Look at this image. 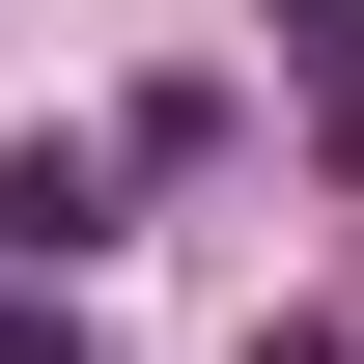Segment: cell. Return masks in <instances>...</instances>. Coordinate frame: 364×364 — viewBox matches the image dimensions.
<instances>
[{
  "instance_id": "obj_1",
  "label": "cell",
  "mask_w": 364,
  "mask_h": 364,
  "mask_svg": "<svg viewBox=\"0 0 364 364\" xmlns=\"http://www.w3.org/2000/svg\"><path fill=\"white\" fill-rule=\"evenodd\" d=\"M280 85H309V168L364 196V0H280Z\"/></svg>"
},
{
  "instance_id": "obj_3",
  "label": "cell",
  "mask_w": 364,
  "mask_h": 364,
  "mask_svg": "<svg viewBox=\"0 0 364 364\" xmlns=\"http://www.w3.org/2000/svg\"><path fill=\"white\" fill-rule=\"evenodd\" d=\"M252 364H364V336H252Z\"/></svg>"
},
{
  "instance_id": "obj_2",
  "label": "cell",
  "mask_w": 364,
  "mask_h": 364,
  "mask_svg": "<svg viewBox=\"0 0 364 364\" xmlns=\"http://www.w3.org/2000/svg\"><path fill=\"white\" fill-rule=\"evenodd\" d=\"M0 364H56V309H28V280H0Z\"/></svg>"
}]
</instances>
